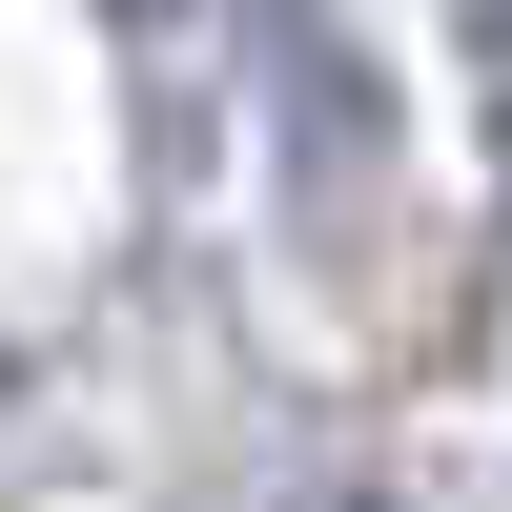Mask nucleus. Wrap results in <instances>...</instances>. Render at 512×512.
Returning a JSON list of instances; mask_svg holds the SVG:
<instances>
[{
  "label": "nucleus",
  "mask_w": 512,
  "mask_h": 512,
  "mask_svg": "<svg viewBox=\"0 0 512 512\" xmlns=\"http://www.w3.org/2000/svg\"><path fill=\"white\" fill-rule=\"evenodd\" d=\"M492 62H512V0H492Z\"/></svg>",
  "instance_id": "nucleus-1"
}]
</instances>
